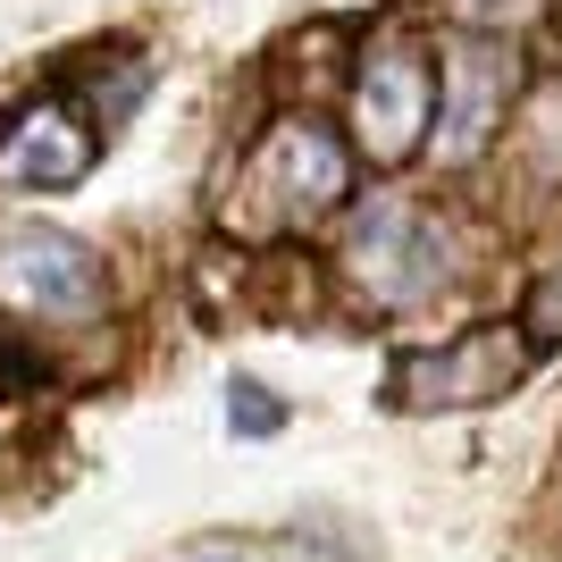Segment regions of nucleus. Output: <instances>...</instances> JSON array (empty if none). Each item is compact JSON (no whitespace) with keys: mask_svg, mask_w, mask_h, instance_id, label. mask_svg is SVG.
Instances as JSON below:
<instances>
[{"mask_svg":"<svg viewBox=\"0 0 562 562\" xmlns=\"http://www.w3.org/2000/svg\"><path fill=\"white\" fill-rule=\"evenodd\" d=\"M352 193V151L319 117H278L269 135L244 151L227 193V227L244 235H303Z\"/></svg>","mask_w":562,"mask_h":562,"instance_id":"1","label":"nucleus"},{"mask_svg":"<svg viewBox=\"0 0 562 562\" xmlns=\"http://www.w3.org/2000/svg\"><path fill=\"white\" fill-rule=\"evenodd\" d=\"M446 252H453L446 227H437L420 202H403V193H370V202L345 218V244H336L345 278L361 285L378 311H420L428 294L453 278Z\"/></svg>","mask_w":562,"mask_h":562,"instance_id":"2","label":"nucleus"},{"mask_svg":"<svg viewBox=\"0 0 562 562\" xmlns=\"http://www.w3.org/2000/svg\"><path fill=\"white\" fill-rule=\"evenodd\" d=\"M0 311L43 319V328H85L110 311V278L85 235L50 227V218H9L0 227Z\"/></svg>","mask_w":562,"mask_h":562,"instance_id":"3","label":"nucleus"},{"mask_svg":"<svg viewBox=\"0 0 562 562\" xmlns=\"http://www.w3.org/2000/svg\"><path fill=\"white\" fill-rule=\"evenodd\" d=\"M529 361H538V345L513 319H479V328L446 336V345L403 352L395 370H386V395L403 412H479V403L513 395L520 378H529Z\"/></svg>","mask_w":562,"mask_h":562,"instance_id":"4","label":"nucleus"},{"mask_svg":"<svg viewBox=\"0 0 562 562\" xmlns=\"http://www.w3.org/2000/svg\"><path fill=\"white\" fill-rule=\"evenodd\" d=\"M428 117H437V68H428V50L412 34H378L361 50V76H352V143L378 168H395L428 143Z\"/></svg>","mask_w":562,"mask_h":562,"instance_id":"5","label":"nucleus"},{"mask_svg":"<svg viewBox=\"0 0 562 562\" xmlns=\"http://www.w3.org/2000/svg\"><path fill=\"white\" fill-rule=\"evenodd\" d=\"M504 101H513V50L495 34H453L437 50V160L470 168L504 135Z\"/></svg>","mask_w":562,"mask_h":562,"instance_id":"6","label":"nucleus"},{"mask_svg":"<svg viewBox=\"0 0 562 562\" xmlns=\"http://www.w3.org/2000/svg\"><path fill=\"white\" fill-rule=\"evenodd\" d=\"M85 168H93V126L59 93H43L0 135V193H59V186H76Z\"/></svg>","mask_w":562,"mask_h":562,"instance_id":"7","label":"nucleus"},{"mask_svg":"<svg viewBox=\"0 0 562 562\" xmlns=\"http://www.w3.org/2000/svg\"><path fill=\"white\" fill-rule=\"evenodd\" d=\"M520 151H529V168H538L546 186H562V76H546L538 93H529V110H520Z\"/></svg>","mask_w":562,"mask_h":562,"instance_id":"8","label":"nucleus"},{"mask_svg":"<svg viewBox=\"0 0 562 562\" xmlns=\"http://www.w3.org/2000/svg\"><path fill=\"white\" fill-rule=\"evenodd\" d=\"M227 428H235V437H278V428H285V403L269 395L260 378H235V386H227Z\"/></svg>","mask_w":562,"mask_h":562,"instance_id":"9","label":"nucleus"},{"mask_svg":"<svg viewBox=\"0 0 562 562\" xmlns=\"http://www.w3.org/2000/svg\"><path fill=\"white\" fill-rule=\"evenodd\" d=\"M538 9L546 0H446V18L462 25V34H495V43H504L513 25H529Z\"/></svg>","mask_w":562,"mask_h":562,"instance_id":"10","label":"nucleus"},{"mask_svg":"<svg viewBox=\"0 0 562 562\" xmlns=\"http://www.w3.org/2000/svg\"><path fill=\"white\" fill-rule=\"evenodd\" d=\"M538 328H546V336H562V269L538 285Z\"/></svg>","mask_w":562,"mask_h":562,"instance_id":"11","label":"nucleus"},{"mask_svg":"<svg viewBox=\"0 0 562 562\" xmlns=\"http://www.w3.org/2000/svg\"><path fill=\"white\" fill-rule=\"evenodd\" d=\"M177 562H252V554H227V546H202V554H177Z\"/></svg>","mask_w":562,"mask_h":562,"instance_id":"12","label":"nucleus"}]
</instances>
